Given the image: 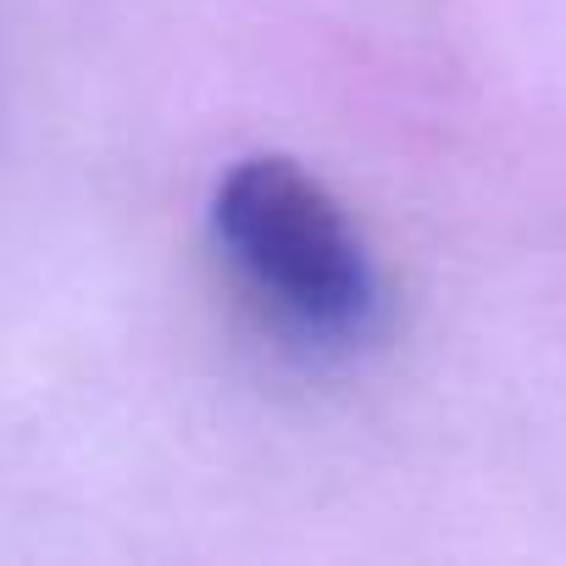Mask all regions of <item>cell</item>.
Segmentation results:
<instances>
[{
  "instance_id": "1",
  "label": "cell",
  "mask_w": 566,
  "mask_h": 566,
  "mask_svg": "<svg viewBox=\"0 0 566 566\" xmlns=\"http://www.w3.org/2000/svg\"><path fill=\"white\" fill-rule=\"evenodd\" d=\"M211 239L250 306L301 350H356L384 283L339 195L290 156H244L211 189Z\"/></svg>"
}]
</instances>
